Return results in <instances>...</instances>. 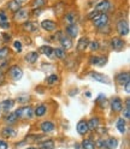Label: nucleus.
<instances>
[{
  "instance_id": "obj_1",
  "label": "nucleus",
  "mask_w": 130,
  "mask_h": 149,
  "mask_svg": "<svg viewBox=\"0 0 130 149\" xmlns=\"http://www.w3.org/2000/svg\"><path fill=\"white\" fill-rule=\"evenodd\" d=\"M111 8H112V4H111L108 0H101L100 3H98L94 7V11H96L98 13H107Z\"/></svg>"
},
{
  "instance_id": "obj_2",
  "label": "nucleus",
  "mask_w": 130,
  "mask_h": 149,
  "mask_svg": "<svg viewBox=\"0 0 130 149\" xmlns=\"http://www.w3.org/2000/svg\"><path fill=\"white\" fill-rule=\"evenodd\" d=\"M108 21H110V18H108L107 13H99L94 19H93V24H94L96 28H103V26L107 25Z\"/></svg>"
},
{
  "instance_id": "obj_3",
  "label": "nucleus",
  "mask_w": 130,
  "mask_h": 149,
  "mask_svg": "<svg viewBox=\"0 0 130 149\" xmlns=\"http://www.w3.org/2000/svg\"><path fill=\"white\" fill-rule=\"evenodd\" d=\"M15 113L17 114L18 118H23V119H30L33 117V108L30 106H25L22 108H18Z\"/></svg>"
},
{
  "instance_id": "obj_4",
  "label": "nucleus",
  "mask_w": 130,
  "mask_h": 149,
  "mask_svg": "<svg viewBox=\"0 0 130 149\" xmlns=\"http://www.w3.org/2000/svg\"><path fill=\"white\" fill-rule=\"evenodd\" d=\"M90 77L99 83H104V84H110L111 83L110 78L107 76H105L104 73H100V72H90Z\"/></svg>"
},
{
  "instance_id": "obj_5",
  "label": "nucleus",
  "mask_w": 130,
  "mask_h": 149,
  "mask_svg": "<svg viewBox=\"0 0 130 149\" xmlns=\"http://www.w3.org/2000/svg\"><path fill=\"white\" fill-rule=\"evenodd\" d=\"M117 30L120 36H127L129 34V24L127 21H119L117 23Z\"/></svg>"
},
{
  "instance_id": "obj_6",
  "label": "nucleus",
  "mask_w": 130,
  "mask_h": 149,
  "mask_svg": "<svg viewBox=\"0 0 130 149\" xmlns=\"http://www.w3.org/2000/svg\"><path fill=\"white\" fill-rule=\"evenodd\" d=\"M111 46H112V48L115 51H122L125 47V42L122 39H119V37H113L111 40Z\"/></svg>"
},
{
  "instance_id": "obj_7",
  "label": "nucleus",
  "mask_w": 130,
  "mask_h": 149,
  "mask_svg": "<svg viewBox=\"0 0 130 149\" xmlns=\"http://www.w3.org/2000/svg\"><path fill=\"white\" fill-rule=\"evenodd\" d=\"M8 73H10V76L15 79V81H18V79H21L22 76H23V71L21 68H18V66H12L10 70H8Z\"/></svg>"
},
{
  "instance_id": "obj_8",
  "label": "nucleus",
  "mask_w": 130,
  "mask_h": 149,
  "mask_svg": "<svg viewBox=\"0 0 130 149\" xmlns=\"http://www.w3.org/2000/svg\"><path fill=\"white\" fill-rule=\"evenodd\" d=\"M111 108H112L113 112H120L123 108V104H122V100L119 97H113L112 101H111Z\"/></svg>"
},
{
  "instance_id": "obj_9",
  "label": "nucleus",
  "mask_w": 130,
  "mask_h": 149,
  "mask_svg": "<svg viewBox=\"0 0 130 149\" xmlns=\"http://www.w3.org/2000/svg\"><path fill=\"white\" fill-rule=\"evenodd\" d=\"M88 45H89L88 37H81V39L78 40V42H77L76 48H77V51L83 52V51H86V48H88Z\"/></svg>"
},
{
  "instance_id": "obj_10",
  "label": "nucleus",
  "mask_w": 130,
  "mask_h": 149,
  "mask_svg": "<svg viewBox=\"0 0 130 149\" xmlns=\"http://www.w3.org/2000/svg\"><path fill=\"white\" fill-rule=\"evenodd\" d=\"M41 26H42V29H45L46 31H53V30H55V28H57L55 23L53 21H50V19L42 21L41 22Z\"/></svg>"
},
{
  "instance_id": "obj_11",
  "label": "nucleus",
  "mask_w": 130,
  "mask_h": 149,
  "mask_svg": "<svg viewBox=\"0 0 130 149\" xmlns=\"http://www.w3.org/2000/svg\"><path fill=\"white\" fill-rule=\"evenodd\" d=\"M77 131L80 135H86L89 131V127H88V123L86 120H81V122L77 123Z\"/></svg>"
},
{
  "instance_id": "obj_12",
  "label": "nucleus",
  "mask_w": 130,
  "mask_h": 149,
  "mask_svg": "<svg viewBox=\"0 0 130 149\" xmlns=\"http://www.w3.org/2000/svg\"><path fill=\"white\" fill-rule=\"evenodd\" d=\"M107 63V59L105 57H92L90 58V64L96 65V66H104Z\"/></svg>"
},
{
  "instance_id": "obj_13",
  "label": "nucleus",
  "mask_w": 130,
  "mask_h": 149,
  "mask_svg": "<svg viewBox=\"0 0 130 149\" xmlns=\"http://www.w3.org/2000/svg\"><path fill=\"white\" fill-rule=\"evenodd\" d=\"M117 82L119 83L120 86H124L125 83L130 82V74H129V72H122V73H119L118 76H117Z\"/></svg>"
},
{
  "instance_id": "obj_14",
  "label": "nucleus",
  "mask_w": 130,
  "mask_h": 149,
  "mask_svg": "<svg viewBox=\"0 0 130 149\" xmlns=\"http://www.w3.org/2000/svg\"><path fill=\"white\" fill-rule=\"evenodd\" d=\"M28 15H29V12L27 10L20 8L17 12H15V19L16 21H25V19H28Z\"/></svg>"
},
{
  "instance_id": "obj_15",
  "label": "nucleus",
  "mask_w": 130,
  "mask_h": 149,
  "mask_svg": "<svg viewBox=\"0 0 130 149\" xmlns=\"http://www.w3.org/2000/svg\"><path fill=\"white\" fill-rule=\"evenodd\" d=\"M66 33L70 37H76L78 34V28L76 24H69L66 26Z\"/></svg>"
},
{
  "instance_id": "obj_16",
  "label": "nucleus",
  "mask_w": 130,
  "mask_h": 149,
  "mask_svg": "<svg viewBox=\"0 0 130 149\" xmlns=\"http://www.w3.org/2000/svg\"><path fill=\"white\" fill-rule=\"evenodd\" d=\"M118 146V141L116 138H108L104 141V148L106 149H115Z\"/></svg>"
},
{
  "instance_id": "obj_17",
  "label": "nucleus",
  "mask_w": 130,
  "mask_h": 149,
  "mask_svg": "<svg viewBox=\"0 0 130 149\" xmlns=\"http://www.w3.org/2000/svg\"><path fill=\"white\" fill-rule=\"evenodd\" d=\"M23 28H24V30L27 31H29V33H33V31H36L38 30V23H35V22H25L23 24Z\"/></svg>"
},
{
  "instance_id": "obj_18",
  "label": "nucleus",
  "mask_w": 130,
  "mask_h": 149,
  "mask_svg": "<svg viewBox=\"0 0 130 149\" xmlns=\"http://www.w3.org/2000/svg\"><path fill=\"white\" fill-rule=\"evenodd\" d=\"M15 105V101L13 100H5L1 102V105H0V109H3L4 112H8Z\"/></svg>"
},
{
  "instance_id": "obj_19",
  "label": "nucleus",
  "mask_w": 130,
  "mask_h": 149,
  "mask_svg": "<svg viewBox=\"0 0 130 149\" xmlns=\"http://www.w3.org/2000/svg\"><path fill=\"white\" fill-rule=\"evenodd\" d=\"M41 130L43 132H52L54 130V124L52 122H43L41 124Z\"/></svg>"
},
{
  "instance_id": "obj_20",
  "label": "nucleus",
  "mask_w": 130,
  "mask_h": 149,
  "mask_svg": "<svg viewBox=\"0 0 130 149\" xmlns=\"http://www.w3.org/2000/svg\"><path fill=\"white\" fill-rule=\"evenodd\" d=\"M60 43H62V46H63L64 49H70V48L72 47V41H71V39H69V37H66V36H63V37H62V39H60Z\"/></svg>"
},
{
  "instance_id": "obj_21",
  "label": "nucleus",
  "mask_w": 130,
  "mask_h": 149,
  "mask_svg": "<svg viewBox=\"0 0 130 149\" xmlns=\"http://www.w3.org/2000/svg\"><path fill=\"white\" fill-rule=\"evenodd\" d=\"M38 58H39L38 52H30V53H28L25 55V60L29 64H34L36 60H38Z\"/></svg>"
},
{
  "instance_id": "obj_22",
  "label": "nucleus",
  "mask_w": 130,
  "mask_h": 149,
  "mask_svg": "<svg viewBox=\"0 0 130 149\" xmlns=\"http://www.w3.org/2000/svg\"><path fill=\"white\" fill-rule=\"evenodd\" d=\"M125 125H127V123H125V119H124V118H119V119L117 120L116 126H117V129H118L119 132H122V134L125 132Z\"/></svg>"
},
{
  "instance_id": "obj_23",
  "label": "nucleus",
  "mask_w": 130,
  "mask_h": 149,
  "mask_svg": "<svg viewBox=\"0 0 130 149\" xmlns=\"http://www.w3.org/2000/svg\"><path fill=\"white\" fill-rule=\"evenodd\" d=\"M46 112H47V108H46V106L43 105H40L35 108V112H34V114L36 117H43L46 114Z\"/></svg>"
},
{
  "instance_id": "obj_24",
  "label": "nucleus",
  "mask_w": 130,
  "mask_h": 149,
  "mask_svg": "<svg viewBox=\"0 0 130 149\" xmlns=\"http://www.w3.org/2000/svg\"><path fill=\"white\" fill-rule=\"evenodd\" d=\"M17 119H18L17 114L15 113V112H11V113H8V114L6 116L5 122H6L7 124H13V123H16V122H17Z\"/></svg>"
},
{
  "instance_id": "obj_25",
  "label": "nucleus",
  "mask_w": 130,
  "mask_h": 149,
  "mask_svg": "<svg viewBox=\"0 0 130 149\" xmlns=\"http://www.w3.org/2000/svg\"><path fill=\"white\" fill-rule=\"evenodd\" d=\"M88 123V127L89 130H95L99 127V118H92Z\"/></svg>"
},
{
  "instance_id": "obj_26",
  "label": "nucleus",
  "mask_w": 130,
  "mask_h": 149,
  "mask_svg": "<svg viewBox=\"0 0 130 149\" xmlns=\"http://www.w3.org/2000/svg\"><path fill=\"white\" fill-rule=\"evenodd\" d=\"M40 149H54V142L52 139H47L40 144Z\"/></svg>"
},
{
  "instance_id": "obj_27",
  "label": "nucleus",
  "mask_w": 130,
  "mask_h": 149,
  "mask_svg": "<svg viewBox=\"0 0 130 149\" xmlns=\"http://www.w3.org/2000/svg\"><path fill=\"white\" fill-rule=\"evenodd\" d=\"M40 52L45 55H47V57H51L53 54V48L50 47V46H42V47H40Z\"/></svg>"
},
{
  "instance_id": "obj_28",
  "label": "nucleus",
  "mask_w": 130,
  "mask_h": 149,
  "mask_svg": "<svg viewBox=\"0 0 130 149\" xmlns=\"http://www.w3.org/2000/svg\"><path fill=\"white\" fill-rule=\"evenodd\" d=\"M58 81H59V77L57 76V74H51V76H48L47 77V79H46V82L48 83L50 86H54V84H57L58 83Z\"/></svg>"
},
{
  "instance_id": "obj_29",
  "label": "nucleus",
  "mask_w": 130,
  "mask_h": 149,
  "mask_svg": "<svg viewBox=\"0 0 130 149\" xmlns=\"http://www.w3.org/2000/svg\"><path fill=\"white\" fill-rule=\"evenodd\" d=\"M82 149H95V143L90 139H86L82 143Z\"/></svg>"
},
{
  "instance_id": "obj_30",
  "label": "nucleus",
  "mask_w": 130,
  "mask_h": 149,
  "mask_svg": "<svg viewBox=\"0 0 130 149\" xmlns=\"http://www.w3.org/2000/svg\"><path fill=\"white\" fill-rule=\"evenodd\" d=\"M123 118L124 119H129L130 118V101H129V99L125 101V108L123 111Z\"/></svg>"
},
{
  "instance_id": "obj_31",
  "label": "nucleus",
  "mask_w": 130,
  "mask_h": 149,
  "mask_svg": "<svg viewBox=\"0 0 130 149\" xmlns=\"http://www.w3.org/2000/svg\"><path fill=\"white\" fill-rule=\"evenodd\" d=\"M7 6H8V8H10L11 11H13V12H17V11L21 8V5L18 4V3H16L15 0H11V1L8 3V5H7Z\"/></svg>"
},
{
  "instance_id": "obj_32",
  "label": "nucleus",
  "mask_w": 130,
  "mask_h": 149,
  "mask_svg": "<svg viewBox=\"0 0 130 149\" xmlns=\"http://www.w3.org/2000/svg\"><path fill=\"white\" fill-rule=\"evenodd\" d=\"M53 54H54L57 58H59V59H64V58H65V52H64V49H62V48H55V49H53Z\"/></svg>"
},
{
  "instance_id": "obj_33",
  "label": "nucleus",
  "mask_w": 130,
  "mask_h": 149,
  "mask_svg": "<svg viewBox=\"0 0 130 149\" xmlns=\"http://www.w3.org/2000/svg\"><path fill=\"white\" fill-rule=\"evenodd\" d=\"M3 135L5 137H12L15 135V130L12 127H5L3 129Z\"/></svg>"
},
{
  "instance_id": "obj_34",
  "label": "nucleus",
  "mask_w": 130,
  "mask_h": 149,
  "mask_svg": "<svg viewBox=\"0 0 130 149\" xmlns=\"http://www.w3.org/2000/svg\"><path fill=\"white\" fill-rule=\"evenodd\" d=\"M76 16L73 15V13H68L66 15V17H65V19H66L68 22H69V24H75V22H76Z\"/></svg>"
},
{
  "instance_id": "obj_35",
  "label": "nucleus",
  "mask_w": 130,
  "mask_h": 149,
  "mask_svg": "<svg viewBox=\"0 0 130 149\" xmlns=\"http://www.w3.org/2000/svg\"><path fill=\"white\" fill-rule=\"evenodd\" d=\"M46 4V0H34L33 1V6L35 8H41L42 6H45Z\"/></svg>"
},
{
  "instance_id": "obj_36",
  "label": "nucleus",
  "mask_w": 130,
  "mask_h": 149,
  "mask_svg": "<svg viewBox=\"0 0 130 149\" xmlns=\"http://www.w3.org/2000/svg\"><path fill=\"white\" fill-rule=\"evenodd\" d=\"M88 47L90 48V51L94 52V51H98V49H99L100 46H99V42H98V41H93V42H89Z\"/></svg>"
},
{
  "instance_id": "obj_37",
  "label": "nucleus",
  "mask_w": 130,
  "mask_h": 149,
  "mask_svg": "<svg viewBox=\"0 0 130 149\" xmlns=\"http://www.w3.org/2000/svg\"><path fill=\"white\" fill-rule=\"evenodd\" d=\"M7 54H8V48L7 47L1 48V49H0V59H4Z\"/></svg>"
},
{
  "instance_id": "obj_38",
  "label": "nucleus",
  "mask_w": 130,
  "mask_h": 149,
  "mask_svg": "<svg viewBox=\"0 0 130 149\" xmlns=\"http://www.w3.org/2000/svg\"><path fill=\"white\" fill-rule=\"evenodd\" d=\"M13 46H15V48H16L18 52H21V51H22V43H21V42L16 41V42L13 43Z\"/></svg>"
},
{
  "instance_id": "obj_39",
  "label": "nucleus",
  "mask_w": 130,
  "mask_h": 149,
  "mask_svg": "<svg viewBox=\"0 0 130 149\" xmlns=\"http://www.w3.org/2000/svg\"><path fill=\"white\" fill-rule=\"evenodd\" d=\"M98 15H99V13H98L96 11H93V12H90V13L88 15V18H89V19H92V21H93V19H94V18H95Z\"/></svg>"
},
{
  "instance_id": "obj_40",
  "label": "nucleus",
  "mask_w": 130,
  "mask_h": 149,
  "mask_svg": "<svg viewBox=\"0 0 130 149\" xmlns=\"http://www.w3.org/2000/svg\"><path fill=\"white\" fill-rule=\"evenodd\" d=\"M7 148H8L7 143L5 141H3V139H0V149H7Z\"/></svg>"
},
{
  "instance_id": "obj_41",
  "label": "nucleus",
  "mask_w": 130,
  "mask_h": 149,
  "mask_svg": "<svg viewBox=\"0 0 130 149\" xmlns=\"http://www.w3.org/2000/svg\"><path fill=\"white\" fill-rule=\"evenodd\" d=\"M7 21V17L5 16L4 12H0V23H3V22H6Z\"/></svg>"
},
{
  "instance_id": "obj_42",
  "label": "nucleus",
  "mask_w": 130,
  "mask_h": 149,
  "mask_svg": "<svg viewBox=\"0 0 130 149\" xmlns=\"http://www.w3.org/2000/svg\"><path fill=\"white\" fill-rule=\"evenodd\" d=\"M0 26L4 28V29H7V28L10 26V24H8L7 22H3V23H0Z\"/></svg>"
},
{
  "instance_id": "obj_43",
  "label": "nucleus",
  "mask_w": 130,
  "mask_h": 149,
  "mask_svg": "<svg viewBox=\"0 0 130 149\" xmlns=\"http://www.w3.org/2000/svg\"><path fill=\"white\" fill-rule=\"evenodd\" d=\"M130 82H128V83H125L124 84V87H125V91H127V94H129L130 93V84H129Z\"/></svg>"
},
{
  "instance_id": "obj_44",
  "label": "nucleus",
  "mask_w": 130,
  "mask_h": 149,
  "mask_svg": "<svg viewBox=\"0 0 130 149\" xmlns=\"http://www.w3.org/2000/svg\"><path fill=\"white\" fill-rule=\"evenodd\" d=\"M15 1H16V3H18V4L21 5V4H24V3L27 1V0H15Z\"/></svg>"
},
{
  "instance_id": "obj_45",
  "label": "nucleus",
  "mask_w": 130,
  "mask_h": 149,
  "mask_svg": "<svg viewBox=\"0 0 130 149\" xmlns=\"http://www.w3.org/2000/svg\"><path fill=\"white\" fill-rule=\"evenodd\" d=\"M4 39H5V41H8V40L11 39V37H10V36H7L6 34H4Z\"/></svg>"
},
{
  "instance_id": "obj_46",
  "label": "nucleus",
  "mask_w": 130,
  "mask_h": 149,
  "mask_svg": "<svg viewBox=\"0 0 130 149\" xmlns=\"http://www.w3.org/2000/svg\"><path fill=\"white\" fill-rule=\"evenodd\" d=\"M75 148H76V149H82V146H80V144H76V146H75Z\"/></svg>"
},
{
  "instance_id": "obj_47",
  "label": "nucleus",
  "mask_w": 130,
  "mask_h": 149,
  "mask_svg": "<svg viewBox=\"0 0 130 149\" xmlns=\"http://www.w3.org/2000/svg\"><path fill=\"white\" fill-rule=\"evenodd\" d=\"M28 149H38V148H33V147H31V148H28Z\"/></svg>"
},
{
  "instance_id": "obj_48",
  "label": "nucleus",
  "mask_w": 130,
  "mask_h": 149,
  "mask_svg": "<svg viewBox=\"0 0 130 149\" xmlns=\"http://www.w3.org/2000/svg\"><path fill=\"white\" fill-rule=\"evenodd\" d=\"M0 111H1V109H0Z\"/></svg>"
}]
</instances>
